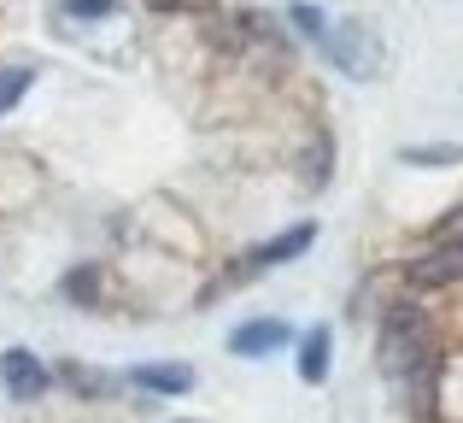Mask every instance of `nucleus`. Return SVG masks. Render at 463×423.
I'll return each instance as SVG.
<instances>
[{
	"label": "nucleus",
	"mask_w": 463,
	"mask_h": 423,
	"mask_svg": "<svg viewBox=\"0 0 463 423\" xmlns=\"http://www.w3.org/2000/svg\"><path fill=\"white\" fill-rule=\"evenodd\" d=\"M375 353H382L387 382H405L411 370H422L429 359H440V341H434V323L422 318L417 306H393V312H387V323H382Z\"/></svg>",
	"instance_id": "nucleus-1"
},
{
	"label": "nucleus",
	"mask_w": 463,
	"mask_h": 423,
	"mask_svg": "<svg viewBox=\"0 0 463 423\" xmlns=\"http://www.w3.org/2000/svg\"><path fill=\"white\" fill-rule=\"evenodd\" d=\"M323 53L335 59L340 71H346V77H382V65H387V47H382V35L370 30V24H335V30H328V42H323Z\"/></svg>",
	"instance_id": "nucleus-2"
},
{
	"label": "nucleus",
	"mask_w": 463,
	"mask_h": 423,
	"mask_svg": "<svg viewBox=\"0 0 463 423\" xmlns=\"http://www.w3.org/2000/svg\"><path fill=\"white\" fill-rule=\"evenodd\" d=\"M317 241V224H294V229H282L276 241H264V247H252L241 264H229L223 271V288H235V283H247V276H259V271H276V264H288V259H299Z\"/></svg>",
	"instance_id": "nucleus-3"
},
{
	"label": "nucleus",
	"mask_w": 463,
	"mask_h": 423,
	"mask_svg": "<svg viewBox=\"0 0 463 423\" xmlns=\"http://www.w3.org/2000/svg\"><path fill=\"white\" fill-rule=\"evenodd\" d=\"M0 382H6L12 400H42L53 377H47V365L30 353V347H6V353H0Z\"/></svg>",
	"instance_id": "nucleus-4"
},
{
	"label": "nucleus",
	"mask_w": 463,
	"mask_h": 423,
	"mask_svg": "<svg viewBox=\"0 0 463 423\" xmlns=\"http://www.w3.org/2000/svg\"><path fill=\"white\" fill-rule=\"evenodd\" d=\"M405 283L411 288H452V283H463V241H446V247L411 259L405 264Z\"/></svg>",
	"instance_id": "nucleus-5"
},
{
	"label": "nucleus",
	"mask_w": 463,
	"mask_h": 423,
	"mask_svg": "<svg viewBox=\"0 0 463 423\" xmlns=\"http://www.w3.org/2000/svg\"><path fill=\"white\" fill-rule=\"evenodd\" d=\"M288 341H294L288 318H252V323H241V330L229 335V353L235 359H264V353H276V347H288Z\"/></svg>",
	"instance_id": "nucleus-6"
},
{
	"label": "nucleus",
	"mask_w": 463,
	"mask_h": 423,
	"mask_svg": "<svg viewBox=\"0 0 463 423\" xmlns=\"http://www.w3.org/2000/svg\"><path fill=\"white\" fill-rule=\"evenodd\" d=\"M328 347H335V330L328 323H311L306 335H299V382H328Z\"/></svg>",
	"instance_id": "nucleus-7"
},
{
	"label": "nucleus",
	"mask_w": 463,
	"mask_h": 423,
	"mask_svg": "<svg viewBox=\"0 0 463 423\" xmlns=\"http://www.w3.org/2000/svg\"><path fill=\"white\" fill-rule=\"evenodd\" d=\"M59 382H65L71 394H82V400H112V394H118V377L82 365V359H65V365H59Z\"/></svg>",
	"instance_id": "nucleus-8"
},
{
	"label": "nucleus",
	"mask_w": 463,
	"mask_h": 423,
	"mask_svg": "<svg viewBox=\"0 0 463 423\" xmlns=\"http://www.w3.org/2000/svg\"><path fill=\"white\" fill-rule=\"evenodd\" d=\"M129 382L147 394H188L194 389V365H136Z\"/></svg>",
	"instance_id": "nucleus-9"
},
{
	"label": "nucleus",
	"mask_w": 463,
	"mask_h": 423,
	"mask_svg": "<svg viewBox=\"0 0 463 423\" xmlns=\"http://www.w3.org/2000/svg\"><path fill=\"white\" fill-rule=\"evenodd\" d=\"M65 294L77 300V306H106V264H77V271L65 276Z\"/></svg>",
	"instance_id": "nucleus-10"
},
{
	"label": "nucleus",
	"mask_w": 463,
	"mask_h": 423,
	"mask_svg": "<svg viewBox=\"0 0 463 423\" xmlns=\"http://www.w3.org/2000/svg\"><path fill=\"white\" fill-rule=\"evenodd\" d=\"M399 159H405V165H422V171H440V165H463V148H452V141H434V148H405Z\"/></svg>",
	"instance_id": "nucleus-11"
},
{
	"label": "nucleus",
	"mask_w": 463,
	"mask_h": 423,
	"mask_svg": "<svg viewBox=\"0 0 463 423\" xmlns=\"http://www.w3.org/2000/svg\"><path fill=\"white\" fill-rule=\"evenodd\" d=\"M30 82H35L30 65H6V71H0V112H12V106L24 101V89H30Z\"/></svg>",
	"instance_id": "nucleus-12"
},
{
	"label": "nucleus",
	"mask_w": 463,
	"mask_h": 423,
	"mask_svg": "<svg viewBox=\"0 0 463 423\" xmlns=\"http://www.w3.org/2000/svg\"><path fill=\"white\" fill-rule=\"evenodd\" d=\"M53 18H118V0H53Z\"/></svg>",
	"instance_id": "nucleus-13"
},
{
	"label": "nucleus",
	"mask_w": 463,
	"mask_h": 423,
	"mask_svg": "<svg viewBox=\"0 0 463 423\" xmlns=\"http://www.w3.org/2000/svg\"><path fill=\"white\" fill-rule=\"evenodd\" d=\"M288 18H294L299 30L311 35V42H328V18H323V12L311 6V0H294V6H288Z\"/></svg>",
	"instance_id": "nucleus-14"
},
{
	"label": "nucleus",
	"mask_w": 463,
	"mask_h": 423,
	"mask_svg": "<svg viewBox=\"0 0 463 423\" xmlns=\"http://www.w3.org/2000/svg\"><path fill=\"white\" fill-rule=\"evenodd\" d=\"M328 153H335V148H328V136H317V148L306 153V188H323L328 183Z\"/></svg>",
	"instance_id": "nucleus-15"
},
{
	"label": "nucleus",
	"mask_w": 463,
	"mask_h": 423,
	"mask_svg": "<svg viewBox=\"0 0 463 423\" xmlns=\"http://www.w3.org/2000/svg\"><path fill=\"white\" fill-rule=\"evenodd\" d=\"M446 241H463V207H452L440 224H434V247H446Z\"/></svg>",
	"instance_id": "nucleus-16"
},
{
	"label": "nucleus",
	"mask_w": 463,
	"mask_h": 423,
	"mask_svg": "<svg viewBox=\"0 0 463 423\" xmlns=\"http://www.w3.org/2000/svg\"><path fill=\"white\" fill-rule=\"evenodd\" d=\"M153 12H205L212 0H147Z\"/></svg>",
	"instance_id": "nucleus-17"
},
{
	"label": "nucleus",
	"mask_w": 463,
	"mask_h": 423,
	"mask_svg": "<svg viewBox=\"0 0 463 423\" xmlns=\"http://www.w3.org/2000/svg\"><path fill=\"white\" fill-rule=\"evenodd\" d=\"M176 423H194V418H176Z\"/></svg>",
	"instance_id": "nucleus-18"
}]
</instances>
